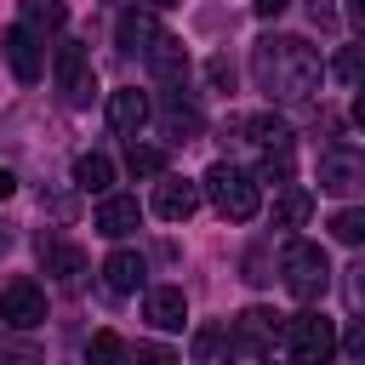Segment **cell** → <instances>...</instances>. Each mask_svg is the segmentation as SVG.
Segmentation results:
<instances>
[{"mask_svg": "<svg viewBox=\"0 0 365 365\" xmlns=\"http://www.w3.org/2000/svg\"><path fill=\"white\" fill-rule=\"evenodd\" d=\"M279 336H285L279 314H268V308H245V314L228 325V354H234V359H245V365H257V359H262V348H274Z\"/></svg>", "mask_w": 365, "mask_h": 365, "instance_id": "obj_6", "label": "cell"}, {"mask_svg": "<svg viewBox=\"0 0 365 365\" xmlns=\"http://www.w3.org/2000/svg\"><path fill=\"white\" fill-rule=\"evenodd\" d=\"M86 365H131V342L114 331H91L86 342Z\"/></svg>", "mask_w": 365, "mask_h": 365, "instance_id": "obj_22", "label": "cell"}, {"mask_svg": "<svg viewBox=\"0 0 365 365\" xmlns=\"http://www.w3.org/2000/svg\"><path fill=\"white\" fill-rule=\"evenodd\" d=\"M125 171H131V177H160V171H165V148L131 143V148H125Z\"/></svg>", "mask_w": 365, "mask_h": 365, "instance_id": "obj_24", "label": "cell"}, {"mask_svg": "<svg viewBox=\"0 0 365 365\" xmlns=\"http://www.w3.org/2000/svg\"><path fill=\"white\" fill-rule=\"evenodd\" d=\"M148 11H171V6H182V0H143Z\"/></svg>", "mask_w": 365, "mask_h": 365, "instance_id": "obj_38", "label": "cell"}, {"mask_svg": "<svg viewBox=\"0 0 365 365\" xmlns=\"http://www.w3.org/2000/svg\"><path fill=\"white\" fill-rule=\"evenodd\" d=\"M160 131H165L171 143H194V137L205 131V114H200V103H188L182 91H165V103H160Z\"/></svg>", "mask_w": 365, "mask_h": 365, "instance_id": "obj_12", "label": "cell"}, {"mask_svg": "<svg viewBox=\"0 0 365 365\" xmlns=\"http://www.w3.org/2000/svg\"><path fill=\"white\" fill-rule=\"evenodd\" d=\"M251 74H257V91L279 97V103H302L319 91V51L297 34H279V40H257L251 46Z\"/></svg>", "mask_w": 365, "mask_h": 365, "instance_id": "obj_1", "label": "cell"}, {"mask_svg": "<svg viewBox=\"0 0 365 365\" xmlns=\"http://www.w3.org/2000/svg\"><path fill=\"white\" fill-rule=\"evenodd\" d=\"M108 182H114V160H108V154L91 148V154L74 160V188H80V194H108Z\"/></svg>", "mask_w": 365, "mask_h": 365, "instance_id": "obj_18", "label": "cell"}, {"mask_svg": "<svg viewBox=\"0 0 365 365\" xmlns=\"http://www.w3.org/2000/svg\"><path fill=\"white\" fill-rule=\"evenodd\" d=\"M314 217V194L308 188H279V200H274V228H302Z\"/></svg>", "mask_w": 365, "mask_h": 365, "instance_id": "obj_21", "label": "cell"}, {"mask_svg": "<svg viewBox=\"0 0 365 365\" xmlns=\"http://www.w3.org/2000/svg\"><path fill=\"white\" fill-rule=\"evenodd\" d=\"M285 348L297 354V365H325V359L336 354V331H331V319H325V314L302 308V314H291V319H285Z\"/></svg>", "mask_w": 365, "mask_h": 365, "instance_id": "obj_5", "label": "cell"}, {"mask_svg": "<svg viewBox=\"0 0 365 365\" xmlns=\"http://www.w3.org/2000/svg\"><path fill=\"white\" fill-rule=\"evenodd\" d=\"M348 302H354V308H365V262H354V268H348Z\"/></svg>", "mask_w": 365, "mask_h": 365, "instance_id": "obj_31", "label": "cell"}, {"mask_svg": "<svg viewBox=\"0 0 365 365\" xmlns=\"http://www.w3.org/2000/svg\"><path fill=\"white\" fill-rule=\"evenodd\" d=\"M143 274H148V268H143L137 251H114V257L103 262V285H108L114 297H131V291L143 285Z\"/></svg>", "mask_w": 365, "mask_h": 365, "instance_id": "obj_17", "label": "cell"}, {"mask_svg": "<svg viewBox=\"0 0 365 365\" xmlns=\"http://www.w3.org/2000/svg\"><path fill=\"white\" fill-rule=\"evenodd\" d=\"M6 251H11V228L0 222V257H6Z\"/></svg>", "mask_w": 365, "mask_h": 365, "instance_id": "obj_40", "label": "cell"}, {"mask_svg": "<svg viewBox=\"0 0 365 365\" xmlns=\"http://www.w3.org/2000/svg\"><path fill=\"white\" fill-rule=\"evenodd\" d=\"M51 80H57V91H63V103H68V108H86V103H91V91H97L91 51H86L80 40H63V46H57V57H51Z\"/></svg>", "mask_w": 365, "mask_h": 365, "instance_id": "obj_4", "label": "cell"}, {"mask_svg": "<svg viewBox=\"0 0 365 365\" xmlns=\"http://www.w3.org/2000/svg\"><path fill=\"white\" fill-rule=\"evenodd\" d=\"M245 268H251V274H245L251 285H268V274H262V268H268V257H262V251H251V257H245Z\"/></svg>", "mask_w": 365, "mask_h": 365, "instance_id": "obj_32", "label": "cell"}, {"mask_svg": "<svg viewBox=\"0 0 365 365\" xmlns=\"http://www.w3.org/2000/svg\"><path fill=\"white\" fill-rule=\"evenodd\" d=\"M200 211V182H188V177H160V188H154V217L160 222H188Z\"/></svg>", "mask_w": 365, "mask_h": 365, "instance_id": "obj_10", "label": "cell"}, {"mask_svg": "<svg viewBox=\"0 0 365 365\" xmlns=\"http://www.w3.org/2000/svg\"><path fill=\"white\" fill-rule=\"evenodd\" d=\"M342 348H348V359H354V365H365V319H354V325H348Z\"/></svg>", "mask_w": 365, "mask_h": 365, "instance_id": "obj_30", "label": "cell"}, {"mask_svg": "<svg viewBox=\"0 0 365 365\" xmlns=\"http://www.w3.org/2000/svg\"><path fill=\"white\" fill-rule=\"evenodd\" d=\"M40 262H46V274H51L57 285H80V279H86V251L68 245V240H46V234H40Z\"/></svg>", "mask_w": 365, "mask_h": 365, "instance_id": "obj_14", "label": "cell"}, {"mask_svg": "<svg viewBox=\"0 0 365 365\" xmlns=\"http://www.w3.org/2000/svg\"><path fill=\"white\" fill-rule=\"evenodd\" d=\"M348 23H354V29L365 34V0H348Z\"/></svg>", "mask_w": 365, "mask_h": 365, "instance_id": "obj_36", "label": "cell"}, {"mask_svg": "<svg viewBox=\"0 0 365 365\" xmlns=\"http://www.w3.org/2000/svg\"><path fill=\"white\" fill-rule=\"evenodd\" d=\"M285 6H291V0H251V11H257V17H279Z\"/></svg>", "mask_w": 365, "mask_h": 365, "instance_id": "obj_35", "label": "cell"}, {"mask_svg": "<svg viewBox=\"0 0 365 365\" xmlns=\"http://www.w3.org/2000/svg\"><path fill=\"white\" fill-rule=\"evenodd\" d=\"M205 80H211L217 91H234V63H228V51H217V57H205Z\"/></svg>", "mask_w": 365, "mask_h": 365, "instance_id": "obj_28", "label": "cell"}, {"mask_svg": "<svg viewBox=\"0 0 365 365\" xmlns=\"http://www.w3.org/2000/svg\"><path fill=\"white\" fill-rule=\"evenodd\" d=\"M11 188H17V177H11L6 165H0V200H11Z\"/></svg>", "mask_w": 365, "mask_h": 365, "instance_id": "obj_37", "label": "cell"}, {"mask_svg": "<svg viewBox=\"0 0 365 365\" xmlns=\"http://www.w3.org/2000/svg\"><path fill=\"white\" fill-rule=\"evenodd\" d=\"M331 68H336V80H348V86H365V40H359V46H342Z\"/></svg>", "mask_w": 365, "mask_h": 365, "instance_id": "obj_26", "label": "cell"}, {"mask_svg": "<svg viewBox=\"0 0 365 365\" xmlns=\"http://www.w3.org/2000/svg\"><path fill=\"white\" fill-rule=\"evenodd\" d=\"M0 365H40V354H34V348H6Z\"/></svg>", "mask_w": 365, "mask_h": 365, "instance_id": "obj_33", "label": "cell"}, {"mask_svg": "<svg viewBox=\"0 0 365 365\" xmlns=\"http://www.w3.org/2000/svg\"><path fill=\"white\" fill-rule=\"evenodd\" d=\"M354 120L365 125V86H359V97H354Z\"/></svg>", "mask_w": 365, "mask_h": 365, "instance_id": "obj_39", "label": "cell"}, {"mask_svg": "<svg viewBox=\"0 0 365 365\" xmlns=\"http://www.w3.org/2000/svg\"><path fill=\"white\" fill-rule=\"evenodd\" d=\"M257 365H262V359H257Z\"/></svg>", "mask_w": 365, "mask_h": 365, "instance_id": "obj_41", "label": "cell"}, {"mask_svg": "<svg viewBox=\"0 0 365 365\" xmlns=\"http://www.w3.org/2000/svg\"><path fill=\"white\" fill-rule=\"evenodd\" d=\"M114 40H120V51H125V57H148V51L165 40V29L154 23V11H120Z\"/></svg>", "mask_w": 365, "mask_h": 365, "instance_id": "obj_11", "label": "cell"}, {"mask_svg": "<svg viewBox=\"0 0 365 365\" xmlns=\"http://www.w3.org/2000/svg\"><path fill=\"white\" fill-rule=\"evenodd\" d=\"M148 114H154V108H148V97H143L137 86H125V91L108 97V125H114L120 137H131V143H137V131L148 125Z\"/></svg>", "mask_w": 365, "mask_h": 365, "instance_id": "obj_15", "label": "cell"}, {"mask_svg": "<svg viewBox=\"0 0 365 365\" xmlns=\"http://www.w3.org/2000/svg\"><path fill=\"white\" fill-rule=\"evenodd\" d=\"M245 131H251V143H262V148H291V131H285L279 114H251Z\"/></svg>", "mask_w": 365, "mask_h": 365, "instance_id": "obj_23", "label": "cell"}, {"mask_svg": "<svg viewBox=\"0 0 365 365\" xmlns=\"http://www.w3.org/2000/svg\"><path fill=\"white\" fill-rule=\"evenodd\" d=\"M143 314H148L160 331H182V325H188V297H182V285H154V291L143 297Z\"/></svg>", "mask_w": 365, "mask_h": 365, "instance_id": "obj_16", "label": "cell"}, {"mask_svg": "<svg viewBox=\"0 0 365 365\" xmlns=\"http://www.w3.org/2000/svg\"><path fill=\"white\" fill-rule=\"evenodd\" d=\"M63 23H68V6H63V0H23V29H29L34 40L57 34Z\"/></svg>", "mask_w": 365, "mask_h": 365, "instance_id": "obj_19", "label": "cell"}, {"mask_svg": "<svg viewBox=\"0 0 365 365\" xmlns=\"http://www.w3.org/2000/svg\"><path fill=\"white\" fill-rule=\"evenodd\" d=\"M137 222H143V205H137L131 194H103V205H97V217H91V228H97L103 240H125V234H137Z\"/></svg>", "mask_w": 365, "mask_h": 365, "instance_id": "obj_13", "label": "cell"}, {"mask_svg": "<svg viewBox=\"0 0 365 365\" xmlns=\"http://www.w3.org/2000/svg\"><path fill=\"white\" fill-rule=\"evenodd\" d=\"M308 17H314V23H319V29H331V23H336V11H331V6H325V0H308Z\"/></svg>", "mask_w": 365, "mask_h": 365, "instance_id": "obj_34", "label": "cell"}, {"mask_svg": "<svg viewBox=\"0 0 365 365\" xmlns=\"http://www.w3.org/2000/svg\"><path fill=\"white\" fill-rule=\"evenodd\" d=\"M200 200H211L217 217H228V222H251V217L262 211V188H257V177L240 171V165H228V160H217V165L200 177Z\"/></svg>", "mask_w": 365, "mask_h": 365, "instance_id": "obj_2", "label": "cell"}, {"mask_svg": "<svg viewBox=\"0 0 365 365\" xmlns=\"http://www.w3.org/2000/svg\"><path fill=\"white\" fill-rule=\"evenodd\" d=\"M143 63H148V68H154L165 86H177V80L188 74V51H182V40H171V34H165V40H160V46H154Z\"/></svg>", "mask_w": 365, "mask_h": 365, "instance_id": "obj_20", "label": "cell"}, {"mask_svg": "<svg viewBox=\"0 0 365 365\" xmlns=\"http://www.w3.org/2000/svg\"><path fill=\"white\" fill-rule=\"evenodd\" d=\"M0 57H6V68L17 74V86H34V80L46 74V40H34L23 23H11V29L0 34Z\"/></svg>", "mask_w": 365, "mask_h": 365, "instance_id": "obj_7", "label": "cell"}, {"mask_svg": "<svg viewBox=\"0 0 365 365\" xmlns=\"http://www.w3.org/2000/svg\"><path fill=\"white\" fill-rule=\"evenodd\" d=\"M131 365H177V354L165 342H137L131 348Z\"/></svg>", "mask_w": 365, "mask_h": 365, "instance_id": "obj_29", "label": "cell"}, {"mask_svg": "<svg viewBox=\"0 0 365 365\" xmlns=\"http://www.w3.org/2000/svg\"><path fill=\"white\" fill-rule=\"evenodd\" d=\"M331 240H342V245H365V211H359V205L331 211Z\"/></svg>", "mask_w": 365, "mask_h": 365, "instance_id": "obj_25", "label": "cell"}, {"mask_svg": "<svg viewBox=\"0 0 365 365\" xmlns=\"http://www.w3.org/2000/svg\"><path fill=\"white\" fill-rule=\"evenodd\" d=\"M319 188L325 194H359L365 188V154L359 148H325L319 154Z\"/></svg>", "mask_w": 365, "mask_h": 365, "instance_id": "obj_9", "label": "cell"}, {"mask_svg": "<svg viewBox=\"0 0 365 365\" xmlns=\"http://www.w3.org/2000/svg\"><path fill=\"white\" fill-rule=\"evenodd\" d=\"M279 279H285V291H291L297 302H319L325 285H331V262H325V251H319L314 240H285V251H279Z\"/></svg>", "mask_w": 365, "mask_h": 365, "instance_id": "obj_3", "label": "cell"}, {"mask_svg": "<svg viewBox=\"0 0 365 365\" xmlns=\"http://www.w3.org/2000/svg\"><path fill=\"white\" fill-rule=\"evenodd\" d=\"M0 319H6L11 331L46 325V291H40L34 279H6V285H0Z\"/></svg>", "mask_w": 365, "mask_h": 365, "instance_id": "obj_8", "label": "cell"}, {"mask_svg": "<svg viewBox=\"0 0 365 365\" xmlns=\"http://www.w3.org/2000/svg\"><path fill=\"white\" fill-rule=\"evenodd\" d=\"M257 182H291V148H268L257 165Z\"/></svg>", "mask_w": 365, "mask_h": 365, "instance_id": "obj_27", "label": "cell"}]
</instances>
